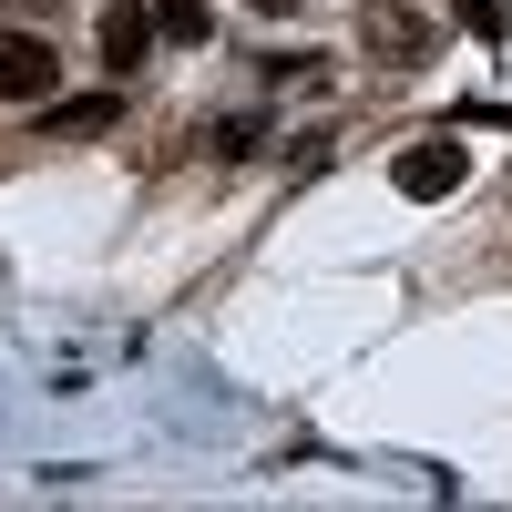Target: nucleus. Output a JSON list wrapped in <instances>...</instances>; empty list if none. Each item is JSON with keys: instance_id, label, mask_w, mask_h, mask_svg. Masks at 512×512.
I'll use <instances>...</instances> for the list:
<instances>
[{"instance_id": "f257e3e1", "label": "nucleus", "mask_w": 512, "mask_h": 512, "mask_svg": "<svg viewBox=\"0 0 512 512\" xmlns=\"http://www.w3.org/2000/svg\"><path fill=\"white\" fill-rule=\"evenodd\" d=\"M359 52H369L379 72H420V62L441 52V21H431V11H410V0H379V11L359 21Z\"/></svg>"}, {"instance_id": "f03ea898", "label": "nucleus", "mask_w": 512, "mask_h": 512, "mask_svg": "<svg viewBox=\"0 0 512 512\" xmlns=\"http://www.w3.org/2000/svg\"><path fill=\"white\" fill-rule=\"evenodd\" d=\"M390 185H400L410 205H441V195H461V185H472V144H451V134H420V144L390 164Z\"/></svg>"}, {"instance_id": "7ed1b4c3", "label": "nucleus", "mask_w": 512, "mask_h": 512, "mask_svg": "<svg viewBox=\"0 0 512 512\" xmlns=\"http://www.w3.org/2000/svg\"><path fill=\"white\" fill-rule=\"evenodd\" d=\"M154 41H164V31H154V0H113V11H103V72L134 82V72L154 62Z\"/></svg>"}, {"instance_id": "20e7f679", "label": "nucleus", "mask_w": 512, "mask_h": 512, "mask_svg": "<svg viewBox=\"0 0 512 512\" xmlns=\"http://www.w3.org/2000/svg\"><path fill=\"white\" fill-rule=\"evenodd\" d=\"M62 82V52L52 41H31V31H0V103H41Z\"/></svg>"}, {"instance_id": "39448f33", "label": "nucleus", "mask_w": 512, "mask_h": 512, "mask_svg": "<svg viewBox=\"0 0 512 512\" xmlns=\"http://www.w3.org/2000/svg\"><path fill=\"white\" fill-rule=\"evenodd\" d=\"M154 31L175 41V52H195V41L216 31V11H205V0H154Z\"/></svg>"}, {"instance_id": "423d86ee", "label": "nucleus", "mask_w": 512, "mask_h": 512, "mask_svg": "<svg viewBox=\"0 0 512 512\" xmlns=\"http://www.w3.org/2000/svg\"><path fill=\"white\" fill-rule=\"evenodd\" d=\"M113 113H123L113 93H93V103H62V113H52V144H82V134H103Z\"/></svg>"}, {"instance_id": "0eeeda50", "label": "nucleus", "mask_w": 512, "mask_h": 512, "mask_svg": "<svg viewBox=\"0 0 512 512\" xmlns=\"http://www.w3.org/2000/svg\"><path fill=\"white\" fill-rule=\"evenodd\" d=\"M451 11H461V21H472V41H502V21H512V11H502V0H451Z\"/></svg>"}, {"instance_id": "6e6552de", "label": "nucleus", "mask_w": 512, "mask_h": 512, "mask_svg": "<svg viewBox=\"0 0 512 512\" xmlns=\"http://www.w3.org/2000/svg\"><path fill=\"white\" fill-rule=\"evenodd\" d=\"M0 11H62V0H0Z\"/></svg>"}, {"instance_id": "1a4fd4ad", "label": "nucleus", "mask_w": 512, "mask_h": 512, "mask_svg": "<svg viewBox=\"0 0 512 512\" xmlns=\"http://www.w3.org/2000/svg\"><path fill=\"white\" fill-rule=\"evenodd\" d=\"M256 11H267V21H287V11H297V0H256Z\"/></svg>"}]
</instances>
